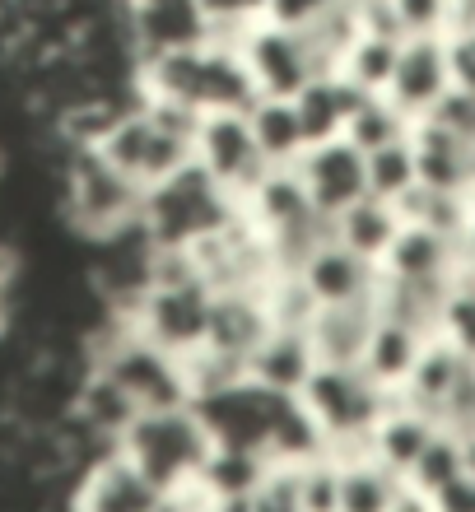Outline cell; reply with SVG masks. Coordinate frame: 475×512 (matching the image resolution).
Segmentation results:
<instances>
[{
  "label": "cell",
  "mask_w": 475,
  "mask_h": 512,
  "mask_svg": "<svg viewBox=\"0 0 475 512\" xmlns=\"http://www.w3.org/2000/svg\"><path fill=\"white\" fill-rule=\"evenodd\" d=\"M140 103H177L191 112H247L257 103L252 75L229 38H210L201 47L136 61Z\"/></svg>",
  "instance_id": "1"
},
{
  "label": "cell",
  "mask_w": 475,
  "mask_h": 512,
  "mask_svg": "<svg viewBox=\"0 0 475 512\" xmlns=\"http://www.w3.org/2000/svg\"><path fill=\"white\" fill-rule=\"evenodd\" d=\"M56 215L80 243L103 247L122 233L140 229L145 187H136L122 168H112L98 149H61L56 168Z\"/></svg>",
  "instance_id": "2"
},
{
  "label": "cell",
  "mask_w": 475,
  "mask_h": 512,
  "mask_svg": "<svg viewBox=\"0 0 475 512\" xmlns=\"http://www.w3.org/2000/svg\"><path fill=\"white\" fill-rule=\"evenodd\" d=\"M238 215H243L238 196H229L201 163L191 159L168 182L145 191L140 229H145V238L154 247H191V243H201V238H210V233L229 229Z\"/></svg>",
  "instance_id": "3"
},
{
  "label": "cell",
  "mask_w": 475,
  "mask_h": 512,
  "mask_svg": "<svg viewBox=\"0 0 475 512\" xmlns=\"http://www.w3.org/2000/svg\"><path fill=\"white\" fill-rule=\"evenodd\" d=\"M122 452L136 461V471L159 494H173L187 480H201L205 461L215 452V438L187 401L173 410H140V419L122 438Z\"/></svg>",
  "instance_id": "4"
},
{
  "label": "cell",
  "mask_w": 475,
  "mask_h": 512,
  "mask_svg": "<svg viewBox=\"0 0 475 512\" xmlns=\"http://www.w3.org/2000/svg\"><path fill=\"white\" fill-rule=\"evenodd\" d=\"M229 42L243 56L257 98H299L317 75H326V56L308 28H285L271 24V19H257Z\"/></svg>",
  "instance_id": "5"
},
{
  "label": "cell",
  "mask_w": 475,
  "mask_h": 512,
  "mask_svg": "<svg viewBox=\"0 0 475 512\" xmlns=\"http://www.w3.org/2000/svg\"><path fill=\"white\" fill-rule=\"evenodd\" d=\"M303 405L326 429V438H364L401 405V391H387L364 368H317L303 387Z\"/></svg>",
  "instance_id": "6"
},
{
  "label": "cell",
  "mask_w": 475,
  "mask_h": 512,
  "mask_svg": "<svg viewBox=\"0 0 475 512\" xmlns=\"http://www.w3.org/2000/svg\"><path fill=\"white\" fill-rule=\"evenodd\" d=\"M299 401L303 396H285V391H271L247 378L243 387L191 401V410L201 415V424L210 429V438L219 447H261V452H271L275 433L299 410Z\"/></svg>",
  "instance_id": "7"
},
{
  "label": "cell",
  "mask_w": 475,
  "mask_h": 512,
  "mask_svg": "<svg viewBox=\"0 0 475 512\" xmlns=\"http://www.w3.org/2000/svg\"><path fill=\"white\" fill-rule=\"evenodd\" d=\"M210 312H215V289L205 280H177V284H150L145 298L126 322L140 336L168 354H191L210 336Z\"/></svg>",
  "instance_id": "8"
},
{
  "label": "cell",
  "mask_w": 475,
  "mask_h": 512,
  "mask_svg": "<svg viewBox=\"0 0 475 512\" xmlns=\"http://www.w3.org/2000/svg\"><path fill=\"white\" fill-rule=\"evenodd\" d=\"M196 163L238 201L271 173L247 112H205L201 131H196Z\"/></svg>",
  "instance_id": "9"
},
{
  "label": "cell",
  "mask_w": 475,
  "mask_h": 512,
  "mask_svg": "<svg viewBox=\"0 0 475 512\" xmlns=\"http://www.w3.org/2000/svg\"><path fill=\"white\" fill-rule=\"evenodd\" d=\"M117 14H122L136 61L187 52V47H201L215 38V24H210L201 0H117Z\"/></svg>",
  "instance_id": "10"
},
{
  "label": "cell",
  "mask_w": 475,
  "mask_h": 512,
  "mask_svg": "<svg viewBox=\"0 0 475 512\" xmlns=\"http://www.w3.org/2000/svg\"><path fill=\"white\" fill-rule=\"evenodd\" d=\"M294 173L303 177V187L313 196V205L322 215H345L350 205H359L368 196V159L364 149H354L345 135L340 140H322L308 145L303 159L294 163Z\"/></svg>",
  "instance_id": "11"
},
{
  "label": "cell",
  "mask_w": 475,
  "mask_h": 512,
  "mask_svg": "<svg viewBox=\"0 0 475 512\" xmlns=\"http://www.w3.org/2000/svg\"><path fill=\"white\" fill-rule=\"evenodd\" d=\"M452 89V70H448V42L443 38H406L401 56H396L392 84L387 98L406 112L410 122H420L438 108V98Z\"/></svg>",
  "instance_id": "12"
},
{
  "label": "cell",
  "mask_w": 475,
  "mask_h": 512,
  "mask_svg": "<svg viewBox=\"0 0 475 512\" xmlns=\"http://www.w3.org/2000/svg\"><path fill=\"white\" fill-rule=\"evenodd\" d=\"M299 275H303V284L317 294L322 308H345V303L378 298V266L364 261L359 252H350V247H340V243L317 247Z\"/></svg>",
  "instance_id": "13"
},
{
  "label": "cell",
  "mask_w": 475,
  "mask_h": 512,
  "mask_svg": "<svg viewBox=\"0 0 475 512\" xmlns=\"http://www.w3.org/2000/svg\"><path fill=\"white\" fill-rule=\"evenodd\" d=\"M163 494L136 471V461L112 457L98 471H89L70 499V512H159Z\"/></svg>",
  "instance_id": "14"
},
{
  "label": "cell",
  "mask_w": 475,
  "mask_h": 512,
  "mask_svg": "<svg viewBox=\"0 0 475 512\" xmlns=\"http://www.w3.org/2000/svg\"><path fill=\"white\" fill-rule=\"evenodd\" d=\"M382 275L387 280H415V284H438V280H457L462 270V243H452L443 233H429V229H406L396 233L392 252L382 256Z\"/></svg>",
  "instance_id": "15"
},
{
  "label": "cell",
  "mask_w": 475,
  "mask_h": 512,
  "mask_svg": "<svg viewBox=\"0 0 475 512\" xmlns=\"http://www.w3.org/2000/svg\"><path fill=\"white\" fill-rule=\"evenodd\" d=\"M410 145H415V163H420V182L434 191H466L475 187V145L448 135L429 117L410 122Z\"/></svg>",
  "instance_id": "16"
},
{
  "label": "cell",
  "mask_w": 475,
  "mask_h": 512,
  "mask_svg": "<svg viewBox=\"0 0 475 512\" xmlns=\"http://www.w3.org/2000/svg\"><path fill=\"white\" fill-rule=\"evenodd\" d=\"M378 326V298H364V303H345V308H322L313 322V350L317 364L326 368H359L368 350V336Z\"/></svg>",
  "instance_id": "17"
},
{
  "label": "cell",
  "mask_w": 475,
  "mask_h": 512,
  "mask_svg": "<svg viewBox=\"0 0 475 512\" xmlns=\"http://www.w3.org/2000/svg\"><path fill=\"white\" fill-rule=\"evenodd\" d=\"M317 368L322 364H317L308 331H271L261 340V350L247 359V378L271 391H285V396H303V387L313 382Z\"/></svg>",
  "instance_id": "18"
},
{
  "label": "cell",
  "mask_w": 475,
  "mask_h": 512,
  "mask_svg": "<svg viewBox=\"0 0 475 512\" xmlns=\"http://www.w3.org/2000/svg\"><path fill=\"white\" fill-rule=\"evenodd\" d=\"M471 364H475V359H466L452 340L434 336L429 345H424V354H420V364H415V373H410V382L401 387V401H406L410 410H420L424 419H434V424H438L443 401L452 396V387L462 382V373Z\"/></svg>",
  "instance_id": "19"
},
{
  "label": "cell",
  "mask_w": 475,
  "mask_h": 512,
  "mask_svg": "<svg viewBox=\"0 0 475 512\" xmlns=\"http://www.w3.org/2000/svg\"><path fill=\"white\" fill-rule=\"evenodd\" d=\"M271 331L275 326H271V312H266L261 294H215L205 345H215V350L233 354V359H252Z\"/></svg>",
  "instance_id": "20"
},
{
  "label": "cell",
  "mask_w": 475,
  "mask_h": 512,
  "mask_svg": "<svg viewBox=\"0 0 475 512\" xmlns=\"http://www.w3.org/2000/svg\"><path fill=\"white\" fill-rule=\"evenodd\" d=\"M359 98H368V94H359L350 80H340L336 70L317 75V80L294 98L308 140H313V145H322V140H340L345 126H350V117H354V108H359Z\"/></svg>",
  "instance_id": "21"
},
{
  "label": "cell",
  "mask_w": 475,
  "mask_h": 512,
  "mask_svg": "<svg viewBox=\"0 0 475 512\" xmlns=\"http://www.w3.org/2000/svg\"><path fill=\"white\" fill-rule=\"evenodd\" d=\"M429 340L434 336H420V331H410V326L378 317L373 336H368L364 364L359 368H364L373 382H382L387 391H401L410 382V373H415V364H420V354H424Z\"/></svg>",
  "instance_id": "22"
},
{
  "label": "cell",
  "mask_w": 475,
  "mask_h": 512,
  "mask_svg": "<svg viewBox=\"0 0 475 512\" xmlns=\"http://www.w3.org/2000/svg\"><path fill=\"white\" fill-rule=\"evenodd\" d=\"M406 229V219L392 201H378V196H364L359 205H350L345 215H336V243L359 252L364 261L382 266V256L392 252L396 233Z\"/></svg>",
  "instance_id": "23"
},
{
  "label": "cell",
  "mask_w": 475,
  "mask_h": 512,
  "mask_svg": "<svg viewBox=\"0 0 475 512\" xmlns=\"http://www.w3.org/2000/svg\"><path fill=\"white\" fill-rule=\"evenodd\" d=\"M247 122H252V135H257V145L271 168H294L303 159V149L313 145L308 131H303L294 98H257L247 108Z\"/></svg>",
  "instance_id": "24"
},
{
  "label": "cell",
  "mask_w": 475,
  "mask_h": 512,
  "mask_svg": "<svg viewBox=\"0 0 475 512\" xmlns=\"http://www.w3.org/2000/svg\"><path fill=\"white\" fill-rule=\"evenodd\" d=\"M401 42L396 33H373V28H359L350 42H345V52L336 56V75L340 80H350L359 94H387V84H392V70H396V56H401Z\"/></svg>",
  "instance_id": "25"
},
{
  "label": "cell",
  "mask_w": 475,
  "mask_h": 512,
  "mask_svg": "<svg viewBox=\"0 0 475 512\" xmlns=\"http://www.w3.org/2000/svg\"><path fill=\"white\" fill-rule=\"evenodd\" d=\"M438 433L443 429H438L434 419H424L420 410H410V405L401 401L392 415L373 429V457H378L382 466H392L396 475H406L410 480V471H415L420 457H424V447L434 443Z\"/></svg>",
  "instance_id": "26"
},
{
  "label": "cell",
  "mask_w": 475,
  "mask_h": 512,
  "mask_svg": "<svg viewBox=\"0 0 475 512\" xmlns=\"http://www.w3.org/2000/svg\"><path fill=\"white\" fill-rule=\"evenodd\" d=\"M275 471V457L261 452V447H219L210 452L201 471V485L215 494V499H243V494H257L266 485V475Z\"/></svg>",
  "instance_id": "27"
},
{
  "label": "cell",
  "mask_w": 475,
  "mask_h": 512,
  "mask_svg": "<svg viewBox=\"0 0 475 512\" xmlns=\"http://www.w3.org/2000/svg\"><path fill=\"white\" fill-rule=\"evenodd\" d=\"M70 415H80L89 429H98V433H108V438H117L122 443L126 438V429L140 419V405L126 396L117 382L108 378V373H89L84 378V387H80V396H75V410Z\"/></svg>",
  "instance_id": "28"
},
{
  "label": "cell",
  "mask_w": 475,
  "mask_h": 512,
  "mask_svg": "<svg viewBox=\"0 0 475 512\" xmlns=\"http://www.w3.org/2000/svg\"><path fill=\"white\" fill-rule=\"evenodd\" d=\"M396 210H401L406 224L429 229V233H443V238H452V243H462L466 224H471V215H475L466 196H457V191H434V187H424V182H415V187L396 201Z\"/></svg>",
  "instance_id": "29"
},
{
  "label": "cell",
  "mask_w": 475,
  "mask_h": 512,
  "mask_svg": "<svg viewBox=\"0 0 475 512\" xmlns=\"http://www.w3.org/2000/svg\"><path fill=\"white\" fill-rule=\"evenodd\" d=\"M401 485H406V475H396L378 457L345 466L340 471V512H392Z\"/></svg>",
  "instance_id": "30"
},
{
  "label": "cell",
  "mask_w": 475,
  "mask_h": 512,
  "mask_svg": "<svg viewBox=\"0 0 475 512\" xmlns=\"http://www.w3.org/2000/svg\"><path fill=\"white\" fill-rule=\"evenodd\" d=\"M406 135H410V117L396 108L387 94L359 98V108H354L350 126H345V140H350L354 149H364V154L396 145V140H406Z\"/></svg>",
  "instance_id": "31"
},
{
  "label": "cell",
  "mask_w": 475,
  "mask_h": 512,
  "mask_svg": "<svg viewBox=\"0 0 475 512\" xmlns=\"http://www.w3.org/2000/svg\"><path fill=\"white\" fill-rule=\"evenodd\" d=\"M182 382H187L191 401H205V396L243 387L247 382V359H233V354L215 350V345H196L191 354H182Z\"/></svg>",
  "instance_id": "32"
},
{
  "label": "cell",
  "mask_w": 475,
  "mask_h": 512,
  "mask_svg": "<svg viewBox=\"0 0 475 512\" xmlns=\"http://www.w3.org/2000/svg\"><path fill=\"white\" fill-rule=\"evenodd\" d=\"M368 159V196H378V201H401L415 182H420V163H415V145L406 140H396L387 149H373L364 154Z\"/></svg>",
  "instance_id": "33"
},
{
  "label": "cell",
  "mask_w": 475,
  "mask_h": 512,
  "mask_svg": "<svg viewBox=\"0 0 475 512\" xmlns=\"http://www.w3.org/2000/svg\"><path fill=\"white\" fill-rule=\"evenodd\" d=\"M261 303L271 312L275 331H313L317 312H322V303H317V294L303 284V275H275V280L261 289Z\"/></svg>",
  "instance_id": "34"
},
{
  "label": "cell",
  "mask_w": 475,
  "mask_h": 512,
  "mask_svg": "<svg viewBox=\"0 0 475 512\" xmlns=\"http://www.w3.org/2000/svg\"><path fill=\"white\" fill-rule=\"evenodd\" d=\"M462 475H466V447H462V438H452V433H438L434 443L424 447L420 466L410 471V485L424 489V494L434 499L438 489H448L452 480H462Z\"/></svg>",
  "instance_id": "35"
},
{
  "label": "cell",
  "mask_w": 475,
  "mask_h": 512,
  "mask_svg": "<svg viewBox=\"0 0 475 512\" xmlns=\"http://www.w3.org/2000/svg\"><path fill=\"white\" fill-rule=\"evenodd\" d=\"M438 336L452 340L466 359H475V275L471 270H457V284H452V298H448V308H443Z\"/></svg>",
  "instance_id": "36"
},
{
  "label": "cell",
  "mask_w": 475,
  "mask_h": 512,
  "mask_svg": "<svg viewBox=\"0 0 475 512\" xmlns=\"http://www.w3.org/2000/svg\"><path fill=\"white\" fill-rule=\"evenodd\" d=\"M401 38H448V0H387Z\"/></svg>",
  "instance_id": "37"
},
{
  "label": "cell",
  "mask_w": 475,
  "mask_h": 512,
  "mask_svg": "<svg viewBox=\"0 0 475 512\" xmlns=\"http://www.w3.org/2000/svg\"><path fill=\"white\" fill-rule=\"evenodd\" d=\"M303 512H340V466L336 461H308L299 466Z\"/></svg>",
  "instance_id": "38"
},
{
  "label": "cell",
  "mask_w": 475,
  "mask_h": 512,
  "mask_svg": "<svg viewBox=\"0 0 475 512\" xmlns=\"http://www.w3.org/2000/svg\"><path fill=\"white\" fill-rule=\"evenodd\" d=\"M252 512H303L299 466H275L266 475V485L252 494Z\"/></svg>",
  "instance_id": "39"
},
{
  "label": "cell",
  "mask_w": 475,
  "mask_h": 512,
  "mask_svg": "<svg viewBox=\"0 0 475 512\" xmlns=\"http://www.w3.org/2000/svg\"><path fill=\"white\" fill-rule=\"evenodd\" d=\"M438 429L452 433V438H475V364L462 373V382L452 387V396L443 401V415H438Z\"/></svg>",
  "instance_id": "40"
},
{
  "label": "cell",
  "mask_w": 475,
  "mask_h": 512,
  "mask_svg": "<svg viewBox=\"0 0 475 512\" xmlns=\"http://www.w3.org/2000/svg\"><path fill=\"white\" fill-rule=\"evenodd\" d=\"M429 122L443 126V131L457 135V140H466V145H475V94L452 84L448 94L438 98V108L429 112Z\"/></svg>",
  "instance_id": "41"
},
{
  "label": "cell",
  "mask_w": 475,
  "mask_h": 512,
  "mask_svg": "<svg viewBox=\"0 0 475 512\" xmlns=\"http://www.w3.org/2000/svg\"><path fill=\"white\" fill-rule=\"evenodd\" d=\"M345 0H266V14L271 24H285V28H317L322 19L340 10Z\"/></svg>",
  "instance_id": "42"
},
{
  "label": "cell",
  "mask_w": 475,
  "mask_h": 512,
  "mask_svg": "<svg viewBox=\"0 0 475 512\" xmlns=\"http://www.w3.org/2000/svg\"><path fill=\"white\" fill-rule=\"evenodd\" d=\"M210 24H215V38H238L247 24H257L266 14V0H201Z\"/></svg>",
  "instance_id": "43"
},
{
  "label": "cell",
  "mask_w": 475,
  "mask_h": 512,
  "mask_svg": "<svg viewBox=\"0 0 475 512\" xmlns=\"http://www.w3.org/2000/svg\"><path fill=\"white\" fill-rule=\"evenodd\" d=\"M448 70H452V84L457 89H471L475 94V28H457L448 33Z\"/></svg>",
  "instance_id": "44"
},
{
  "label": "cell",
  "mask_w": 475,
  "mask_h": 512,
  "mask_svg": "<svg viewBox=\"0 0 475 512\" xmlns=\"http://www.w3.org/2000/svg\"><path fill=\"white\" fill-rule=\"evenodd\" d=\"M434 512H475V480H471V475L452 480L448 489H438V494H434Z\"/></svg>",
  "instance_id": "45"
},
{
  "label": "cell",
  "mask_w": 475,
  "mask_h": 512,
  "mask_svg": "<svg viewBox=\"0 0 475 512\" xmlns=\"http://www.w3.org/2000/svg\"><path fill=\"white\" fill-rule=\"evenodd\" d=\"M392 512H434V499L406 480V485H401V494H396V503H392Z\"/></svg>",
  "instance_id": "46"
}]
</instances>
